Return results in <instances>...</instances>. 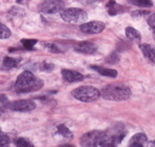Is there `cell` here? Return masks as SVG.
Instances as JSON below:
<instances>
[{
    "label": "cell",
    "mask_w": 155,
    "mask_h": 147,
    "mask_svg": "<svg viewBox=\"0 0 155 147\" xmlns=\"http://www.w3.org/2000/svg\"><path fill=\"white\" fill-rule=\"evenodd\" d=\"M43 81L36 77L30 71H24L16 79L15 89L20 93H26L38 91L43 88Z\"/></svg>",
    "instance_id": "obj_1"
},
{
    "label": "cell",
    "mask_w": 155,
    "mask_h": 147,
    "mask_svg": "<svg viewBox=\"0 0 155 147\" xmlns=\"http://www.w3.org/2000/svg\"><path fill=\"white\" fill-rule=\"evenodd\" d=\"M101 96L108 101L123 102L130 98L131 91L129 87L124 84H109L102 88Z\"/></svg>",
    "instance_id": "obj_2"
},
{
    "label": "cell",
    "mask_w": 155,
    "mask_h": 147,
    "mask_svg": "<svg viewBox=\"0 0 155 147\" xmlns=\"http://www.w3.org/2000/svg\"><path fill=\"white\" fill-rule=\"evenodd\" d=\"M73 97L83 102H92L99 99L101 92L93 86H81L71 92Z\"/></svg>",
    "instance_id": "obj_3"
},
{
    "label": "cell",
    "mask_w": 155,
    "mask_h": 147,
    "mask_svg": "<svg viewBox=\"0 0 155 147\" xmlns=\"http://www.w3.org/2000/svg\"><path fill=\"white\" fill-rule=\"evenodd\" d=\"M60 12L62 20L67 23H84L88 18L87 12L80 8H67Z\"/></svg>",
    "instance_id": "obj_4"
},
{
    "label": "cell",
    "mask_w": 155,
    "mask_h": 147,
    "mask_svg": "<svg viewBox=\"0 0 155 147\" xmlns=\"http://www.w3.org/2000/svg\"><path fill=\"white\" fill-rule=\"evenodd\" d=\"M107 132L104 131H91L85 133L80 139V144L83 146H101Z\"/></svg>",
    "instance_id": "obj_5"
},
{
    "label": "cell",
    "mask_w": 155,
    "mask_h": 147,
    "mask_svg": "<svg viewBox=\"0 0 155 147\" xmlns=\"http://www.w3.org/2000/svg\"><path fill=\"white\" fill-rule=\"evenodd\" d=\"M64 8L63 0H45L39 5V10L46 14H54L61 12Z\"/></svg>",
    "instance_id": "obj_6"
},
{
    "label": "cell",
    "mask_w": 155,
    "mask_h": 147,
    "mask_svg": "<svg viewBox=\"0 0 155 147\" xmlns=\"http://www.w3.org/2000/svg\"><path fill=\"white\" fill-rule=\"evenodd\" d=\"M5 106L14 111L28 112L35 110L36 108V105L35 102L30 100H20L12 102H8Z\"/></svg>",
    "instance_id": "obj_7"
},
{
    "label": "cell",
    "mask_w": 155,
    "mask_h": 147,
    "mask_svg": "<svg viewBox=\"0 0 155 147\" xmlns=\"http://www.w3.org/2000/svg\"><path fill=\"white\" fill-rule=\"evenodd\" d=\"M81 31L87 35H94L101 33L105 28L104 22L93 21V22H87V23H82L80 25Z\"/></svg>",
    "instance_id": "obj_8"
},
{
    "label": "cell",
    "mask_w": 155,
    "mask_h": 147,
    "mask_svg": "<svg viewBox=\"0 0 155 147\" xmlns=\"http://www.w3.org/2000/svg\"><path fill=\"white\" fill-rule=\"evenodd\" d=\"M98 46L96 43H91L89 41L78 42L75 44L74 50L80 53L83 54H93L97 51Z\"/></svg>",
    "instance_id": "obj_9"
},
{
    "label": "cell",
    "mask_w": 155,
    "mask_h": 147,
    "mask_svg": "<svg viewBox=\"0 0 155 147\" xmlns=\"http://www.w3.org/2000/svg\"><path fill=\"white\" fill-rule=\"evenodd\" d=\"M62 77L64 81L68 83H75V82H79L84 79L83 75L78 71L71 70H63L61 71Z\"/></svg>",
    "instance_id": "obj_10"
},
{
    "label": "cell",
    "mask_w": 155,
    "mask_h": 147,
    "mask_svg": "<svg viewBox=\"0 0 155 147\" xmlns=\"http://www.w3.org/2000/svg\"><path fill=\"white\" fill-rule=\"evenodd\" d=\"M140 48L144 57L149 62L153 64H155V48L153 46L148 44V43H142L140 45Z\"/></svg>",
    "instance_id": "obj_11"
},
{
    "label": "cell",
    "mask_w": 155,
    "mask_h": 147,
    "mask_svg": "<svg viewBox=\"0 0 155 147\" xmlns=\"http://www.w3.org/2000/svg\"><path fill=\"white\" fill-rule=\"evenodd\" d=\"M148 142V137L143 132L135 134L129 141L130 146H143Z\"/></svg>",
    "instance_id": "obj_12"
},
{
    "label": "cell",
    "mask_w": 155,
    "mask_h": 147,
    "mask_svg": "<svg viewBox=\"0 0 155 147\" xmlns=\"http://www.w3.org/2000/svg\"><path fill=\"white\" fill-rule=\"evenodd\" d=\"M91 69L96 70V72H98L101 75L105 76V77H110V78H116L118 76V71L112 69H108V68H104V67L98 66V65H91Z\"/></svg>",
    "instance_id": "obj_13"
},
{
    "label": "cell",
    "mask_w": 155,
    "mask_h": 147,
    "mask_svg": "<svg viewBox=\"0 0 155 147\" xmlns=\"http://www.w3.org/2000/svg\"><path fill=\"white\" fill-rule=\"evenodd\" d=\"M126 36L129 39L134 42L140 43L141 41V35L140 33L133 27H127L125 29Z\"/></svg>",
    "instance_id": "obj_14"
},
{
    "label": "cell",
    "mask_w": 155,
    "mask_h": 147,
    "mask_svg": "<svg viewBox=\"0 0 155 147\" xmlns=\"http://www.w3.org/2000/svg\"><path fill=\"white\" fill-rule=\"evenodd\" d=\"M21 62V58H14L10 56H6L3 59V67L6 69H13L18 66V65Z\"/></svg>",
    "instance_id": "obj_15"
},
{
    "label": "cell",
    "mask_w": 155,
    "mask_h": 147,
    "mask_svg": "<svg viewBox=\"0 0 155 147\" xmlns=\"http://www.w3.org/2000/svg\"><path fill=\"white\" fill-rule=\"evenodd\" d=\"M106 8H108V13L110 16H114L122 12V7L118 5V3L114 0H110L106 4Z\"/></svg>",
    "instance_id": "obj_16"
},
{
    "label": "cell",
    "mask_w": 155,
    "mask_h": 147,
    "mask_svg": "<svg viewBox=\"0 0 155 147\" xmlns=\"http://www.w3.org/2000/svg\"><path fill=\"white\" fill-rule=\"evenodd\" d=\"M56 133L61 135L62 136H64L69 140L73 139V137H74V134L72 132L70 131L64 124H60L56 127Z\"/></svg>",
    "instance_id": "obj_17"
},
{
    "label": "cell",
    "mask_w": 155,
    "mask_h": 147,
    "mask_svg": "<svg viewBox=\"0 0 155 147\" xmlns=\"http://www.w3.org/2000/svg\"><path fill=\"white\" fill-rule=\"evenodd\" d=\"M133 5L142 7V8H150L153 6V2L151 0H128Z\"/></svg>",
    "instance_id": "obj_18"
},
{
    "label": "cell",
    "mask_w": 155,
    "mask_h": 147,
    "mask_svg": "<svg viewBox=\"0 0 155 147\" xmlns=\"http://www.w3.org/2000/svg\"><path fill=\"white\" fill-rule=\"evenodd\" d=\"M119 61H120V57H119V55L116 52H114L111 54H110L104 60L105 63L110 65L117 64Z\"/></svg>",
    "instance_id": "obj_19"
},
{
    "label": "cell",
    "mask_w": 155,
    "mask_h": 147,
    "mask_svg": "<svg viewBox=\"0 0 155 147\" xmlns=\"http://www.w3.org/2000/svg\"><path fill=\"white\" fill-rule=\"evenodd\" d=\"M12 35L10 29L6 26L5 25L0 23V39H6L8 38Z\"/></svg>",
    "instance_id": "obj_20"
},
{
    "label": "cell",
    "mask_w": 155,
    "mask_h": 147,
    "mask_svg": "<svg viewBox=\"0 0 155 147\" xmlns=\"http://www.w3.org/2000/svg\"><path fill=\"white\" fill-rule=\"evenodd\" d=\"M10 142H11V139L9 136L0 129V146H6L9 145Z\"/></svg>",
    "instance_id": "obj_21"
},
{
    "label": "cell",
    "mask_w": 155,
    "mask_h": 147,
    "mask_svg": "<svg viewBox=\"0 0 155 147\" xmlns=\"http://www.w3.org/2000/svg\"><path fill=\"white\" fill-rule=\"evenodd\" d=\"M15 145H17V146H21V147H30L33 146L32 143L28 141L25 138H23V137H20V138H17V139L15 140L14 142Z\"/></svg>",
    "instance_id": "obj_22"
},
{
    "label": "cell",
    "mask_w": 155,
    "mask_h": 147,
    "mask_svg": "<svg viewBox=\"0 0 155 147\" xmlns=\"http://www.w3.org/2000/svg\"><path fill=\"white\" fill-rule=\"evenodd\" d=\"M43 47H45L48 51L53 52V53H60L61 52V50L53 43H43Z\"/></svg>",
    "instance_id": "obj_23"
},
{
    "label": "cell",
    "mask_w": 155,
    "mask_h": 147,
    "mask_svg": "<svg viewBox=\"0 0 155 147\" xmlns=\"http://www.w3.org/2000/svg\"><path fill=\"white\" fill-rule=\"evenodd\" d=\"M21 42L25 48L28 49V50H30V49H33L34 46L38 43V40H36V39H26V38H24V39H21Z\"/></svg>",
    "instance_id": "obj_24"
},
{
    "label": "cell",
    "mask_w": 155,
    "mask_h": 147,
    "mask_svg": "<svg viewBox=\"0 0 155 147\" xmlns=\"http://www.w3.org/2000/svg\"><path fill=\"white\" fill-rule=\"evenodd\" d=\"M39 68H40L41 70L45 71V72H51V71H52V70H54L55 65H54L52 63H49V62H43V63L40 65Z\"/></svg>",
    "instance_id": "obj_25"
},
{
    "label": "cell",
    "mask_w": 155,
    "mask_h": 147,
    "mask_svg": "<svg viewBox=\"0 0 155 147\" xmlns=\"http://www.w3.org/2000/svg\"><path fill=\"white\" fill-rule=\"evenodd\" d=\"M147 22L150 28L153 30V39L155 41V14H153L150 16L147 19Z\"/></svg>",
    "instance_id": "obj_26"
},
{
    "label": "cell",
    "mask_w": 155,
    "mask_h": 147,
    "mask_svg": "<svg viewBox=\"0 0 155 147\" xmlns=\"http://www.w3.org/2000/svg\"><path fill=\"white\" fill-rule=\"evenodd\" d=\"M149 13V12H145V11H140V10H137V11L133 12L131 13V16L132 17H135V18H138V17H140V16H143L145 14Z\"/></svg>",
    "instance_id": "obj_27"
},
{
    "label": "cell",
    "mask_w": 155,
    "mask_h": 147,
    "mask_svg": "<svg viewBox=\"0 0 155 147\" xmlns=\"http://www.w3.org/2000/svg\"><path fill=\"white\" fill-rule=\"evenodd\" d=\"M149 145H151V146H155V140L152 141V142H150L149 143Z\"/></svg>",
    "instance_id": "obj_28"
},
{
    "label": "cell",
    "mask_w": 155,
    "mask_h": 147,
    "mask_svg": "<svg viewBox=\"0 0 155 147\" xmlns=\"http://www.w3.org/2000/svg\"><path fill=\"white\" fill-rule=\"evenodd\" d=\"M28 0H16V2L18 3H25L27 2Z\"/></svg>",
    "instance_id": "obj_29"
},
{
    "label": "cell",
    "mask_w": 155,
    "mask_h": 147,
    "mask_svg": "<svg viewBox=\"0 0 155 147\" xmlns=\"http://www.w3.org/2000/svg\"><path fill=\"white\" fill-rule=\"evenodd\" d=\"M3 112H4V109H3V107H0V116L3 115Z\"/></svg>",
    "instance_id": "obj_30"
}]
</instances>
